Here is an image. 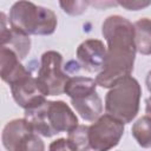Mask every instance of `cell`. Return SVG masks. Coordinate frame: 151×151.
I'll list each match as a JSON object with an SVG mask.
<instances>
[{"label":"cell","mask_w":151,"mask_h":151,"mask_svg":"<svg viewBox=\"0 0 151 151\" xmlns=\"http://www.w3.org/2000/svg\"><path fill=\"white\" fill-rule=\"evenodd\" d=\"M8 22L11 27L28 35H50L54 33L58 20L50 8L31 1H18L11 7Z\"/></svg>","instance_id":"cell-3"},{"label":"cell","mask_w":151,"mask_h":151,"mask_svg":"<svg viewBox=\"0 0 151 151\" xmlns=\"http://www.w3.org/2000/svg\"><path fill=\"white\" fill-rule=\"evenodd\" d=\"M145 84H146V87H147L149 92L151 93V71H149V73H147V76H146Z\"/></svg>","instance_id":"cell-20"},{"label":"cell","mask_w":151,"mask_h":151,"mask_svg":"<svg viewBox=\"0 0 151 151\" xmlns=\"http://www.w3.org/2000/svg\"><path fill=\"white\" fill-rule=\"evenodd\" d=\"M97 81L88 77H72L65 86L76 112L86 122H96L103 113V103L97 93Z\"/></svg>","instance_id":"cell-5"},{"label":"cell","mask_w":151,"mask_h":151,"mask_svg":"<svg viewBox=\"0 0 151 151\" xmlns=\"http://www.w3.org/2000/svg\"><path fill=\"white\" fill-rule=\"evenodd\" d=\"M142 88L137 79L129 76L118 81L105 97V111L107 114L123 122L131 123L138 111Z\"/></svg>","instance_id":"cell-4"},{"label":"cell","mask_w":151,"mask_h":151,"mask_svg":"<svg viewBox=\"0 0 151 151\" xmlns=\"http://www.w3.org/2000/svg\"><path fill=\"white\" fill-rule=\"evenodd\" d=\"M131 133L139 146L144 149L151 147V117L144 116L137 119L131 129Z\"/></svg>","instance_id":"cell-14"},{"label":"cell","mask_w":151,"mask_h":151,"mask_svg":"<svg viewBox=\"0 0 151 151\" xmlns=\"http://www.w3.org/2000/svg\"><path fill=\"white\" fill-rule=\"evenodd\" d=\"M124 134V123L110 114L100 116L88 126L90 149L94 151H110L117 146Z\"/></svg>","instance_id":"cell-8"},{"label":"cell","mask_w":151,"mask_h":151,"mask_svg":"<svg viewBox=\"0 0 151 151\" xmlns=\"http://www.w3.org/2000/svg\"><path fill=\"white\" fill-rule=\"evenodd\" d=\"M48 151H79V150L71 140L66 138H59L50 144Z\"/></svg>","instance_id":"cell-17"},{"label":"cell","mask_w":151,"mask_h":151,"mask_svg":"<svg viewBox=\"0 0 151 151\" xmlns=\"http://www.w3.org/2000/svg\"><path fill=\"white\" fill-rule=\"evenodd\" d=\"M63 11L70 15H80L86 12L87 7L91 5V1L76 0V1H60L59 2Z\"/></svg>","instance_id":"cell-16"},{"label":"cell","mask_w":151,"mask_h":151,"mask_svg":"<svg viewBox=\"0 0 151 151\" xmlns=\"http://www.w3.org/2000/svg\"><path fill=\"white\" fill-rule=\"evenodd\" d=\"M11 92L15 103L24 110H28L40 103H42L46 96L41 92L37 78L27 71L19 79H17L11 85Z\"/></svg>","instance_id":"cell-9"},{"label":"cell","mask_w":151,"mask_h":151,"mask_svg":"<svg viewBox=\"0 0 151 151\" xmlns=\"http://www.w3.org/2000/svg\"><path fill=\"white\" fill-rule=\"evenodd\" d=\"M136 51L143 55L151 54V19L142 18L133 24Z\"/></svg>","instance_id":"cell-13"},{"label":"cell","mask_w":151,"mask_h":151,"mask_svg":"<svg viewBox=\"0 0 151 151\" xmlns=\"http://www.w3.org/2000/svg\"><path fill=\"white\" fill-rule=\"evenodd\" d=\"M106 57V47L101 40L87 39L77 48V59L79 65L87 72H100Z\"/></svg>","instance_id":"cell-10"},{"label":"cell","mask_w":151,"mask_h":151,"mask_svg":"<svg viewBox=\"0 0 151 151\" xmlns=\"http://www.w3.org/2000/svg\"><path fill=\"white\" fill-rule=\"evenodd\" d=\"M0 18H1V25H0L1 46L12 50L20 60L25 59L31 50L29 35L13 27L7 26V19L4 12L0 13Z\"/></svg>","instance_id":"cell-11"},{"label":"cell","mask_w":151,"mask_h":151,"mask_svg":"<svg viewBox=\"0 0 151 151\" xmlns=\"http://www.w3.org/2000/svg\"><path fill=\"white\" fill-rule=\"evenodd\" d=\"M68 140H71L79 151H87L90 149L88 142V126L78 125L68 132Z\"/></svg>","instance_id":"cell-15"},{"label":"cell","mask_w":151,"mask_h":151,"mask_svg":"<svg viewBox=\"0 0 151 151\" xmlns=\"http://www.w3.org/2000/svg\"><path fill=\"white\" fill-rule=\"evenodd\" d=\"M101 33L107 48L104 66L96 77V81L99 86L110 88L133 71L137 52L133 25L120 15H110L103 22Z\"/></svg>","instance_id":"cell-1"},{"label":"cell","mask_w":151,"mask_h":151,"mask_svg":"<svg viewBox=\"0 0 151 151\" xmlns=\"http://www.w3.org/2000/svg\"><path fill=\"white\" fill-rule=\"evenodd\" d=\"M25 119L32 130L42 137H53L60 132H70L78 126V118L63 100H44L25 110Z\"/></svg>","instance_id":"cell-2"},{"label":"cell","mask_w":151,"mask_h":151,"mask_svg":"<svg viewBox=\"0 0 151 151\" xmlns=\"http://www.w3.org/2000/svg\"><path fill=\"white\" fill-rule=\"evenodd\" d=\"M19 60L20 59L12 50L1 46L0 76L5 83L11 85L12 83H14L17 79H19L22 74H25L27 72V70L21 65V63Z\"/></svg>","instance_id":"cell-12"},{"label":"cell","mask_w":151,"mask_h":151,"mask_svg":"<svg viewBox=\"0 0 151 151\" xmlns=\"http://www.w3.org/2000/svg\"><path fill=\"white\" fill-rule=\"evenodd\" d=\"M37 83L45 96H60L70 79L63 71V55L57 51H47L41 55L37 72Z\"/></svg>","instance_id":"cell-6"},{"label":"cell","mask_w":151,"mask_h":151,"mask_svg":"<svg viewBox=\"0 0 151 151\" xmlns=\"http://www.w3.org/2000/svg\"><path fill=\"white\" fill-rule=\"evenodd\" d=\"M145 111H146V116L151 117V97L146 98L145 100Z\"/></svg>","instance_id":"cell-19"},{"label":"cell","mask_w":151,"mask_h":151,"mask_svg":"<svg viewBox=\"0 0 151 151\" xmlns=\"http://www.w3.org/2000/svg\"><path fill=\"white\" fill-rule=\"evenodd\" d=\"M118 5L122 7L129 9V11H138L142 8H145L151 5V1H140V0H127V1H118Z\"/></svg>","instance_id":"cell-18"},{"label":"cell","mask_w":151,"mask_h":151,"mask_svg":"<svg viewBox=\"0 0 151 151\" xmlns=\"http://www.w3.org/2000/svg\"><path fill=\"white\" fill-rule=\"evenodd\" d=\"M1 142L7 151H45L42 139L25 118L7 123L2 130Z\"/></svg>","instance_id":"cell-7"}]
</instances>
